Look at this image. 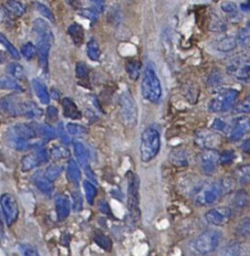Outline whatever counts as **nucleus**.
Returning <instances> with one entry per match:
<instances>
[{
    "label": "nucleus",
    "mask_w": 250,
    "mask_h": 256,
    "mask_svg": "<svg viewBox=\"0 0 250 256\" xmlns=\"http://www.w3.org/2000/svg\"><path fill=\"white\" fill-rule=\"evenodd\" d=\"M37 137V126L28 123L12 125L4 133L5 143L17 151H26L40 145V142L35 141Z\"/></svg>",
    "instance_id": "obj_1"
},
{
    "label": "nucleus",
    "mask_w": 250,
    "mask_h": 256,
    "mask_svg": "<svg viewBox=\"0 0 250 256\" xmlns=\"http://www.w3.org/2000/svg\"><path fill=\"white\" fill-rule=\"evenodd\" d=\"M234 186L229 178L217 180L215 182L200 186L194 195V200L197 205L208 206L216 203L225 193L229 192Z\"/></svg>",
    "instance_id": "obj_2"
},
{
    "label": "nucleus",
    "mask_w": 250,
    "mask_h": 256,
    "mask_svg": "<svg viewBox=\"0 0 250 256\" xmlns=\"http://www.w3.org/2000/svg\"><path fill=\"white\" fill-rule=\"evenodd\" d=\"M161 146L160 133L154 127H147L141 134L140 158L142 162H149L154 159Z\"/></svg>",
    "instance_id": "obj_3"
},
{
    "label": "nucleus",
    "mask_w": 250,
    "mask_h": 256,
    "mask_svg": "<svg viewBox=\"0 0 250 256\" xmlns=\"http://www.w3.org/2000/svg\"><path fill=\"white\" fill-rule=\"evenodd\" d=\"M143 97L152 103H157L162 95L160 81L151 67H147L144 71L143 80L141 84Z\"/></svg>",
    "instance_id": "obj_4"
},
{
    "label": "nucleus",
    "mask_w": 250,
    "mask_h": 256,
    "mask_svg": "<svg viewBox=\"0 0 250 256\" xmlns=\"http://www.w3.org/2000/svg\"><path fill=\"white\" fill-rule=\"evenodd\" d=\"M127 179V207L131 219L136 222L140 218L139 179L137 175L131 171H129Z\"/></svg>",
    "instance_id": "obj_5"
},
{
    "label": "nucleus",
    "mask_w": 250,
    "mask_h": 256,
    "mask_svg": "<svg viewBox=\"0 0 250 256\" xmlns=\"http://www.w3.org/2000/svg\"><path fill=\"white\" fill-rule=\"evenodd\" d=\"M222 234L216 229L202 232L194 241V248L200 255H207L215 251L220 242Z\"/></svg>",
    "instance_id": "obj_6"
},
{
    "label": "nucleus",
    "mask_w": 250,
    "mask_h": 256,
    "mask_svg": "<svg viewBox=\"0 0 250 256\" xmlns=\"http://www.w3.org/2000/svg\"><path fill=\"white\" fill-rule=\"evenodd\" d=\"M238 96L239 91L236 89H227L211 100L209 110L211 112H225L233 106Z\"/></svg>",
    "instance_id": "obj_7"
},
{
    "label": "nucleus",
    "mask_w": 250,
    "mask_h": 256,
    "mask_svg": "<svg viewBox=\"0 0 250 256\" xmlns=\"http://www.w3.org/2000/svg\"><path fill=\"white\" fill-rule=\"evenodd\" d=\"M121 115L127 126H134L137 122V108L129 92H124L120 97Z\"/></svg>",
    "instance_id": "obj_8"
},
{
    "label": "nucleus",
    "mask_w": 250,
    "mask_h": 256,
    "mask_svg": "<svg viewBox=\"0 0 250 256\" xmlns=\"http://www.w3.org/2000/svg\"><path fill=\"white\" fill-rule=\"evenodd\" d=\"M23 101L16 94H9L0 99V113L6 117L22 116Z\"/></svg>",
    "instance_id": "obj_9"
},
{
    "label": "nucleus",
    "mask_w": 250,
    "mask_h": 256,
    "mask_svg": "<svg viewBox=\"0 0 250 256\" xmlns=\"http://www.w3.org/2000/svg\"><path fill=\"white\" fill-rule=\"evenodd\" d=\"M0 205L7 226H11L13 223H15L19 214V208L16 199L13 195L4 193L0 197Z\"/></svg>",
    "instance_id": "obj_10"
},
{
    "label": "nucleus",
    "mask_w": 250,
    "mask_h": 256,
    "mask_svg": "<svg viewBox=\"0 0 250 256\" xmlns=\"http://www.w3.org/2000/svg\"><path fill=\"white\" fill-rule=\"evenodd\" d=\"M194 142L201 149H215L220 145L221 137L216 132L202 129L196 132Z\"/></svg>",
    "instance_id": "obj_11"
},
{
    "label": "nucleus",
    "mask_w": 250,
    "mask_h": 256,
    "mask_svg": "<svg viewBox=\"0 0 250 256\" xmlns=\"http://www.w3.org/2000/svg\"><path fill=\"white\" fill-rule=\"evenodd\" d=\"M198 162L205 174L212 175L219 162V153L215 149H203V151L198 155Z\"/></svg>",
    "instance_id": "obj_12"
},
{
    "label": "nucleus",
    "mask_w": 250,
    "mask_h": 256,
    "mask_svg": "<svg viewBox=\"0 0 250 256\" xmlns=\"http://www.w3.org/2000/svg\"><path fill=\"white\" fill-rule=\"evenodd\" d=\"M232 216V211L226 206H219L208 210L205 213L206 221L214 226H222L229 222Z\"/></svg>",
    "instance_id": "obj_13"
},
{
    "label": "nucleus",
    "mask_w": 250,
    "mask_h": 256,
    "mask_svg": "<svg viewBox=\"0 0 250 256\" xmlns=\"http://www.w3.org/2000/svg\"><path fill=\"white\" fill-rule=\"evenodd\" d=\"M73 150H74V154L76 156V159H77L79 165L83 168V170L85 171L88 178L95 181L96 180L95 176H94V174L90 168V165H89V155H88V151H87L86 147L83 145L82 142L74 141L73 142Z\"/></svg>",
    "instance_id": "obj_14"
},
{
    "label": "nucleus",
    "mask_w": 250,
    "mask_h": 256,
    "mask_svg": "<svg viewBox=\"0 0 250 256\" xmlns=\"http://www.w3.org/2000/svg\"><path fill=\"white\" fill-rule=\"evenodd\" d=\"M249 130V119L248 117L242 116L234 120L232 127L229 128V139L231 141H238L240 140L246 132Z\"/></svg>",
    "instance_id": "obj_15"
},
{
    "label": "nucleus",
    "mask_w": 250,
    "mask_h": 256,
    "mask_svg": "<svg viewBox=\"0 0 250 256\" xmlns=\"http://www.w3.org/2000/svg\"><path fill=\"white\" fill-rule=\"evenodd\" d=\"M37 42V53L39 57V63L41 68L44 71L48 70V58H49V52L52 45L53 40L47 39V38H38L36 39Z\"/></svg>",
    "instance_id": "obj_16"
},
{
    "label": "nucleus",
    "mask_w": 250,
    "mask_h": 256,
    "mask_svg": "<svg viewBox=\"0 0 250 256\" xmlns=\"http://www.w3.org/2000/svg\"><path fill=\"white\" fill-rule=\"evenodd\" d=\"M55 210H56L57 219L59 221H63L69 216L71 206H70V200L66 195L58 194L56 196V198H55Z\"/></svg>",
    "instance_id": "obj_17"
},
{
    "label": "nucleus",
    "mask_w": 250,
    "mask_h": 256,
    "mask_svg": "<svg viewBox=\"0 0 250 256\" xmlns=\"http://www.w3.org/2000/svg\"><path fill=\"white\" fill-rule=\"evenodd\" d=\"M32 32L36 39L48 38V39L54 40V36H53L52 30H51L49 24L41 18H37L34 20L33 26H32Z\"/></svg>",
    "instance_id": "obj_18"
},
{
    "label": "nucleus",
    "mask_w": 250,
    "mask_h": 256,
    "mask_svg": "<svg viewBox=\"0 0 250 256\" xmlns=\"http://www.w3.org/2000/svg\"><path fill=\"white\" fill-rule=\"evenodd\" d=\"M228 71L240 80L248 81L249 79V64L246 62L235 60L228 66Z\"/></svg>",
    "instance_id": "obj_19"
},
{
    "label": "nucleus",
    "mask_w": 250,
    "mask_h": 256,
    "mask_svg": "<svg viewBox=\"0 0 250 256\" xmlns=\"http://www.w3.org/2000/svg\"><path fill=\"white\" fill-rule=\"evenodd\" d=\"M33 183L34 185L44 194L46 195H51L54 189V184L53 181L49 180L45 175L43 171L37 172L36 174H34L33 178Z\"/></svg>",
    "instance_id": "obj_20"
},
{
    "label": "nucleus",
    "mask_w": 250,
    "mask_h": 256,
    "mask_svg": "<svg viewBox=\"0 0 250 256\" xmlns=\"http://www.w3.org/2000/svg\"><path fill=\"white\" fill-rule=\"evenodd\" d=\"M62 108H63V115L67 118L73 119V120H79L82 117L81 112L79 111L77 105L75 104V102L68 98L65 97L62 100Z\"/></svg>",
    "instance_id": "obj_21"
},
{
    "label": "nucleus",
    "mask_w": 250,
    "mask_h": 256,
    "mask_svg": "<svg viewBox=\"0 0 250 256\" xmlns=\"http://www.w3.org/2000/svg\"><path fill=\"white\" fill-rule=\"evenodd\" d=\"M169 161L178 167H185L189 165V154L184 149H174L169 155Z\"/></svg>",
    "instance_id": "obj_22"
},
{
    "label": "nucleus",
    "mask_w": 250,
    "mask_h": 256,
    "mask_svg": "<svg viewBox=\"0 0 250 256\" xmlns=\"http://www.w3.org/2000/svg\"><path fill=\"white\" fill-rule=\"evenodd\" d=\"M43 164L41 158L37 154V152L34 150L32 153L25 155L21 159V170L23 172H28L30 170H33L34 168L38 167L39 165Z\"/></svg>",
    "instance_id": "obj_23"
},
{
    "label": "nucleus",
    "mask_w": 250,
    "mask_h": 256,
    "mask_svg": "<svg viewBox=\"0 0 250 256\" xmlns=\"http://www.w3.org/2000/svg\"><path fill=\"white\" fill-rule=\"evenodd\" d=\"M32 86H33V89H34L35 94L38 97L39 101L44 105L49 104L50 95H49V92H48L45 84L43 82H41L39 79H33Z\"/></svg>",
    "instance_id": "obj_24"
},
{
    "label": "nucleus",
    "mask_w": 250,
    "mask_h": 256,
    "mask_svg": "<svg viewBox=\"0 0 250 256\" xmlns=\"http://www.w3.org/2000/svg\"><path fill=\"white\" fill-rule=\"evenodd\" d=\"M68 34L71 37L72 42L76 46H81L84 41V29L78 23H73L68 27Z\"/></svg>",
    "instance_id": "obj_25"
},
{
    "label": "nucleus",
    "mask_w": 250,
    "mask_h": 256,
    "mask_svg": "<svg viewBox=\"0 0 250 256\" xmlns=\"http://www.w3.org/2000/svg\"><path fill=\"white\" fill-rule=\"evenodd\" d=\"M22 116L29 119L40 118L42 116V110L32 101H23Z\"/></svg>",
    "instance_id": "obj_26"
},
{
    "label": "nucleus",
    "mask_w": 250,
    "mask_h": 256,
    "mask_svg": "<svg viewBox=\"0 0 250 256\" xmlns=\"http://www.w3.org/2000/svg\"><path fill=\"white\" fill-rule=\"evenodd\" d=\"M67 178L68 180L73 183L74 185H78L80 180H81V172L78 167V164L74 159H69L68 160V165H67Z\"/></svg>",
    "instance_id": "obj_27"
},
{
    "label": "nucleus",
    "mask_w": 250,
    "mask_h": 256,
    "mask_svg": "<svg viewBox=\"0 0 250 256\" xmlns=\"http://www.w3.org/2000/svg\"><path fill=\"white\" fill-rule=\"evenodd\" d=\"M0 89L3 90H13L21 92L23 91L22 86L19 84L18 80L11 76H2L0 77Z\"/></svg>",
    "instance_id": "obj_28"
},
{
    "label": "nucleus",
    "mask_w": 250,
    "mask_h": 256,
    "mask_svg": "<svg viewBox=\"0 0 250 256\" xmlns=\"http://www.w3.org/2000/svg\"><path fill=\"white\" fill-rule=\"evenodd\" d=\"M5 9L14 17H20L25 13V6L18 0H7Z\"/></svg>",
    "instance_id": "obj_29"
},
{
    "label": "nucleus",
    "mask_w": 250,
    "mask_h": 256,
    "mask_svg": "<svg viewBox=\"0 0 250 256\" xmlns=\"http://www.w3.org/2000/svg\"><path fill=\"white\" fill-rule=\"evenodd\" d=\"M37 126V133L43 140H52L56 137V130L50 124H39Z\"/></svg>",
    "instance_id": "obj_30"
},
{
    "label": "nucleus",
    "mask_w": 250,
    "mask_h": 256,
    "mask_svg": "<svg viewBox=\"0 0 250 256\" xmlns=\"http://www.w3.org/2000/svg\"><path fill=\"white\" fill-rule=\"evenodd\" d=\"M236 46H237L236 38L233 36H226L217 42L216 49L223 51V52H229V51L235 49Z\"/></svg>",
    "instance_id": "obj_31"
},
{
    "label": "nucleus",
    "mask_w": 250,
    "mask_h": 256,
    "mask_svg": "<svg viewBox=\"0 0 250 256\" xmlns=\"http://www.w3.org/2000/svg\"><path fill=\"white\" fill-rule=\"evenodd\" d=\"M49 156H51V158L53 160L59 161V160L69 158L70 151L62 145H54L51 147V149L49 151Z\"/></svg>",
    "instance_id": "obj_32"
},
{
    "label": "nucleus",
    "mask_w": 250,
    "mask_h": 256,
    "mask_svg": "<svg viewBox=\"0 0 250 256\" xmlns=\"http://www.w3.org/2000/svg\"><path fill=\"white\" fill-rule=\"evenodd\" d=\"M93 240H94V242L99 247H101L105 251H110L111 248H112V241H111V239L108 236H106L105 234H103L102 232H100V231H96L94 233Z\"/></svg>",
    "instance_id": "obj_33"
},
{
    "label": "nucleus",
    "mask_w": 250,
    "mask_h": 256,
    "mask_svg": "<svg viewBox=\"0 0 250 256\" xmlns=\"http://www.w3.org/2000/svg\"><path fill=\"white\" fill-rule=\"evenodd\" d=\"M87 54L92 61H98L101 55L99 45L95 39H90L87 43Z\"/></svg>",
    "instance_id": "obj_34"
},
{
    "label": "nucleus",
    "mask_w": 250,
    "mask_h": 256,
    "mask_svg": "<svg viewBox=\"0 0 250 256\" xmlns=\"http://www.w3.org/2000/svg\"><path fill=\"white\" fill-rule=\"evenodd\" d=\"M7 72L10 74L11 77L15 78L16 80H22L25 78L24 68L18 63H15V62L10 63L7 66Z\"/></svg>",
    "instance_id": "obj_35"
},
{
    "label": "nucleus",
    "mask_w": 250,
    "mask_h": 256,
    "mask_svg": "<svg viewBox=\"0 0 250 256\" xmlns=\"http://www.w3.org/2000/svg\"><path fill=\"white\" fill-rule=\"evenodd\" d=\"M126 72L132 80H137L140 74V64L137 60H129L126 63Z\"/></svg>",
    "instance_id": "obj_36"
},
{
    "label": "nucleus",
    "mask_w": 250,
    "mask_h": 256,
    "mask_svg": "<svg viewBox=\"0 0 250 256\" xmlns=\"http://www.w3.org/2000/svg\"><path fill=\"white\" fill-rule=\"evenodd\" d=\"M83 188L85 191V196H86V200L90 205H93L94 203V199L95 196L97 194V189L95 187V185L93 183H91L88 180H85L83 182Z\"/></svg>",
    "instance_id": "obj_37"
},
{
    "label": "nucleus",
    "mask_w": 250,
    "mask_h": 256,
    "mask_svg": "<svg viewBox=\"0 0 250 256\" xmlns=\"http://www.w3.org/2000/svg\"><path fill=\"white\" fill-rule=\"evenodd\" d=\"M219 256H242L241 245L239 243L230 244L220 251Z\"/></svg>",
    "instance_id": "obj_38"
},
{
    "label": "nucleus",
    "mask_w": 250,
    "mask_h": 256,
    "mask_svg": "<svg viewBox=\"0 0 250 256\" xmlns=\"http://www.w3.org/2000/svg\"><path fill=\"white\" fill-rule=\"evenodd\" d=\"M63 171V167L62 166H59V165H55V164H52V165H49L45 171H44V175L51 181H55L59 176L60 174L62 173Z\"/></svg>",
    "instance_id": "obj_39"
},
{
    "label": "nucleus",
    "mask_w": 250,
    "mask_h": 256,
    "mask_svg": "<svg viewBox=\"0 0 250 256\" xmlns=\"http://www.w3.org/2000/svg\"><path fill=\"white\" fill-rule=\"evenodd\" d=\"M66 130L68 134L72 136H83L88 132L84 126L77 123H71V122L66 125Z\"/></svg>",
    "instance_id": "obj_40"
},
{
    "label": "nucleus",
    "mask_w": 250,
    "mask_h": 256,
    "mask_svg": "<svg viewBox=\"0 0 250 256\" xmlns=\"http://www.w3.org/2000/svg\"><path fill=\"white\" fill-rule=\"evenodd\" d=\"M249 202V197H248V193H246L244 190H240L238 191L233 199V203L237 208H243L246 207L248 205Z\"/></svg>",
    "instance_id": "obj_41"
},
{
    "label": "nucleus",
    "mask_w": 250,
    "mask_h": 256,
    "mask_svg": "<svg viewBox=\"0 0 250 256\" xmlns=\"http://www.w3.org/2000/svg\"><path fill=\"white\" fill-rule=\"evenodd\" d=\"M0 43L7 49V51L10 53V55L15 58V59H19L20 58V54L18 52V50L15 48V46L0 32Z\"/></svg>",
    "instance_id": "obj_42"
},
{
    "label": "nucleus",
    "mask_w": 250,
    "mask_h": 256,
    "mask_svg": "<svg viewBox=\"0 0 250 256\" xmlns=\"http://www.w3.org/2000/svg\"><path fill=\"white\" fill-rule=\"evenodd\" d=\"M21 53H22V55H23V57H24L25 59L30 60V59H32V58L36 55L37 49H36V47H35V45H34L33 43L27 42V43H25V44L22 46V48H21Z\"/></svg>",
    "instance_id": "obj_43"
},
{
    "label": "nucleus",
    "mask_w": 250,
    "mask_h": 256,
    "mask_svg": "<svg viewBox=\"0 0 250 256\" xmlns=\"http://www.w3.org/2000/svg\"><path fill=\"white\" fill-rule=\"evenodd\" d=\"M72 198V209L74 212H80L83 208V199L79 191H73L71 193Z\"/></svg>",
    "instance_id": "obj_44"
},
{
    "label": "nucleus",
    "mask_w": 250,
    "mask_h": 256,
    "mask_svg": "<svg viewBox=\"0 0 250 256\" xmlns=\"http://www.w3.org/2000/svg\"><path fill=\"white\" fill-rule=\"evenodd\" d=\"M235 157L236 155L233 150H224L221 152V154H219V162L222 165H228L233 162Z\"/></svg>",
    "instance_id": "obj_45"
},
{
    "label": "nucleus",
    "mask_w": 250,
    "mask_h": 256,
    "mask_svg": "<svg viewBox=\"0 0 250 256\" xmlns=\"http://www.w3.org/2000/svg\"><path fill=\"white\" fill-rule=\"evenodd\" d=\"M35 9L42 15L44 16L45 18H47L48 20L50 21H54V16H53V13L51 12V10L44 4L42 3H39V2H36L35 3Z\"/></svg>",
    "instance_id": "obj_46"
},
{
    "label": "nucleus",
    "mask_w": 250,
    "mask_h": 256,
    "mask_svg": "<svg viewBox=\"0 0 250 256\" xmlns=\"http://www.w3.org/2000/svg\"><path fill=\"white\" fill-rule=\"evenodd\" d=\"M212 129H214L215 131H220V132H228L229 131V126L228 124L220 119V118H216L214 119L213 123H212Z\"/></svg>",
    "instance_id": "obj_47"
},
{
    "label": "nucleus",
    "mask_w": 250,
    "mask_h": 256,
    "mask_svg": "<svg viewBox=\"0 0 250 256\" xmlns=\"http://www.w3.org/2000/svg\"><path fill=\"white\" fill-rule=\"evenodd\" d=\"M57 132H58V135H59V137H60L61 141H62L64 144L68 145V144H70V143H71L70 136H69V134H68V132H67L66 128L63 126V123H61V122H60V123L58 124Z\"/></svg>",
    "instance_id": "obj_48"
},
{
    "label": "nucleus",
    "mask_w": 250,
    "mask_h": 256,
    "mask_svg": "<svg viewBox=\"0 0 250 256\" xmlns=\"http://www.w3.org/2000/svg\"><path fill=\"white\" fill-rule=\"evenodd\" d=\"M75 72H76L77 78L85 79L88 75V68L83 62H77L75 67Z\"/></svg>",
    "instance_id": "obj_49"
},
{
    "label": "nucleus",
    "mask_w": 250,
    "mask_h": 256,
    "mask_svg": "<svg viewBox=\"0 0 250 256\" xmlns=\"http://www.w3.org/2000/svg\"><path fill=\"white\" fill-rule=\"evenodd\" d=\"M234 112L237 114H246L249 113V97L241 101L234 109Z\"/></svg>",
    "instance_id": "obj_50"
},
{
    "label": "nucleus",
    "mask_w": 250,
    "mask_h": 256,
    "mask_svg": "<svg viewBox=\"0 0 250 256\" xmlns=\"http://www.w3.org/2000/svg\"><path fill=\"white\" fill-rule=\"evenodd\" d=\"M237 232L243 237H247L249 235V218L248 217L244 218L242 222L238 225Z\"/></svg>",
    "instance_id": "obj_51"
},
{
    "label": "nucleus",
    "mask_w": 250,
    "mask_h": 256,
    "mask_svg": "<svg viewBox=\"0 0 250 256\" xmlns=\"http://www.w3.org/2000/svg\"><path fill=\"white\" fill-rule=\"evenodd\" d=\"M221 9L222 11H224L225 13L228 14H233L237 12V5L234 2H230V1H225L221 4Z\"/></svg>",
    "instance_id": "obj_52"
},
{
    "label": "nucleus",
    "mask_w": 250,
    "mask_h": 256,
    "mask_svg": "<svg viewBox=\"0 0 250 256\" xmlns=\"http://www.w3.org/2000/svg\"><path fill=\"white\" fill-rule=\"evenodd\" d=\"M238 177L240 179V182L242 183H247L249 180V165H244L240 167L238 171Z\"/></svg>",
    "instance_id": "obj_53"
},
{
    "label": "nucleus",
    "mask_w": 250,
    "mask_h": 256,
    "mask_svg": "<svg viewBox=\"0 0 250 256\" xmlns=\"http://www.w3.org/2000/svg\"><path fill=\"white\" fill-rule=\"evenodd\" d=\"M79 14H80L81 16H83V17H85V18L91 20L92 22H94V21H96V20L98 19L97 13H96L94 10H92V9H88V8H87V9H81V10L79 11Z\"/></svg>",
    "instance_id": "obj_54"
},
{
    "label": "nucleus",
    "mask_w": 250,
    "mask_h": 256,
    "mask_svg": "<svg viewBox=\"0 0 250 256\" xmlns=\"http://www.w3.org/2000/svg\"><path fill=\"white\" fill-rule=\"evenodd\" d=\"M248 40H249V28L245 27L239 32L237 43H239L241 45H245L248 43Z\"/></svg>",
    "instance_id": "obj_55"
},
{
    "label": "nucleus",
    "mask_w": 250,
    "mask_h": 256,
    "mask_svg": "<svg viewBox=\"0 0 250 256\" xmlns=\"http://www.w3.org/2000/svg\"><path fill=\"white\" fill-rule=\"evenodd\" d=\"M98 209L101 213L106 214V215H111V208L109 206V204L105 201V200H99L98 201Z\"/></svg>",
    "instance_id": "obj_56"
},
{
    "label": "nucleus",
    "mask_w": 250,
    "mask_h": 256,
    "mask_svg": "<svg viewBox=\"0 0 250 256\" xmlns=\"http://www.w3.org/2000/svg\"><path fill=\"white\" fill-rule=\"evenodd\" d=\"M210 29L213 31H223L226 29V25L223 21L216 18V20L210 24Z\"/></svg>",
    "instance_id": "obj_57"
},
{
    "label": "nucleus",
    "mask_w": 250,
    "mask_h": 256,
    "mask_svg": "<svg viewBox=\"0 0 250 256\" xmlns=\"http://www.w3.org/2000/svg\"><path fill=\"white\" fill-rule=\"evenodd\" d=\"M46 114H47V118H48L50 121H52V122L56 121L57 118H58V110H57V108L54 107V106H49V107L47 108Z\"/></svg>",
    "instance_id": "obj_58"
},
{
    "label": "nucleus",
    "mask_w": 250,
    "mask_h": 256,
    "mask_svg": "<svg viewBox=\"0 0 250 256\" xmlns=\"http://www.w3.org/2000/svg\"><path fill=\"white\" fill-rule=\"evenodd\" d=\"M220 82H221V76H220L219 73L213 72V73L209 76V79H208L209 85H211V86H217Z\"/></svg>",
    "instance_id": "obj_59"
},
{
    "label": "nucleus",
    "mask_w": 250,
    "mask_h": 256,
    "mask_svg": "<svg viewBox=\"0 0 250 256\" xmlns=\"http://www.w3.org/2000/svg\"><path fill=\"white\" fill-rule=\"evenodd\" d=\"M23 256H39L38 252L36 251V249L32 248V247H28L24 250V254Z\"/></svg>",
    "instance_id": "obj_60"
},
{
    "label": "nucleus",
    "mask_w": 250,
    "mask_h": 256,
    "mask_svg": "<svg viewBox=\"0 0 250 256\" xmlns=\"http://www.w3.org/2000/svg\"><path fill=\"white\" fill-rule=\"evenodd\" d=\"M68 2L74 9H80V0H68Z\"/></svg>",
    "instance_id": "obj_61"
},
{
    "label": "nucleus",
    "mask_w": 250,
    "mask_h": 256,
    "mask_svg": "<svg viewBox=\"0 0 250 256\" xmlns=\"http://www.w3.org/2000/svg\"><path fill=\"white\" fill-rule=\"evenodd\" d=\"M242 149H243V151L245 152V153H249V139H247V140H245L244 142H243V144H242Z\"/></svg>",
    "instance_id": "obj_62"
},
{
    "label": "nucleus",
    "mask_w": 250,
    "mask_h": 256,
    "mask_svg": "<svg viewBox=\"0 0 250 256\" xmlns=\"http://www.w3.org/2000/svg\"><path fill=\"white\" fill-rule=\"evenodd\" d=\"M95 5H98V6H101L102 5V0H91Z\"/></svg>",
    "instance_id": "obj_63"
}]
</instances>
